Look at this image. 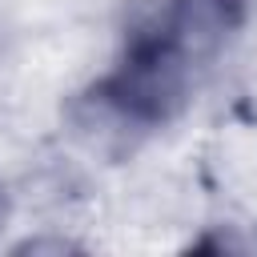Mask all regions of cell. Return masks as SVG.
<instances>
[{"instance_id":"6da1fadb","label":"cell","mask_w":257,"mask_h":257,"mask_svg":"<svg viewBox=\"0 0 257 257\" xmlns=\"http://www.w3.org/2000/svg\"><path fill=\"white\" fill-rule=\"evenodd\" d=\"M241 24L245 0H149L124 28L112 68L84 92V108L116 133L165 128Z\"/></svg>"},{"instance_id":"7a4b0ae2","label":"cell","mask_w":257,"mask_h":257,"mask_svg":"<svg viewBox=\"0 0 257 257\" xmlns=\"http://www.w3.org/2000/svg\"><path fill=\"white\" fill-rule=\"evenodd\" d=\"M8 217H12V193H8V185L0 181V229L8 225Z\"/></svg>"}]
</instances>
